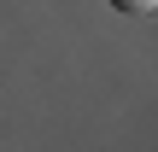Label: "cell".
Segmentation results:
<instances>
[{
	"instance_id": "1",
	"label": "cell",
	"mask_w": 158,
	"mask_h": 152,
	"mask_svg": "<svg viewBox=\"0 0 158 152\" xmlns=\"http://www.w3.org/2000/svg\"><path fill=\"white\" fill-rule=\"evenodd\" d=\"M111 6H117V12H129V18H147L158 0H111Z\"/></svg>"
}]
</instances>
